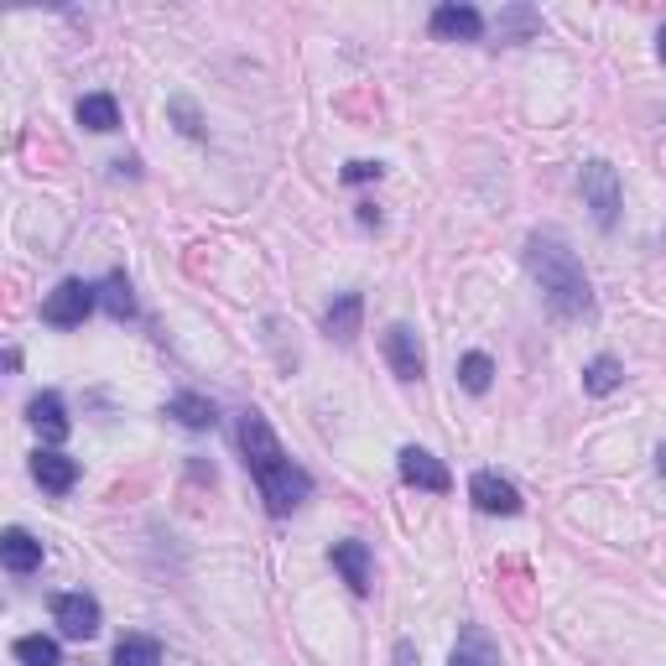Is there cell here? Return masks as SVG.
Here are the masks:
<instances>
[{"mask_svg":"<svg viewBox=\"0 0 666 666\" xmlns=\"http://www.w3.org/2000/svg\"><path fill=\"white\" fill-rule=\"evenodd\" d=\"M583 204L594 208L598 229H615L625 198H619V172L609 167V162H588V167H583Z\"/></svg>","mask_w":666,"mask_h":666,"instance_id":"277c9868","label":"cell"},{"mask_svg":"<svg viewBox=\"0 0 666 666\" xmlns=\"http://www.w3.org/2000/svg\"><path fill=\"white\" fill-rule=\"evenodd\" d=\"M401 479H407V484H417V490H432V495H448V490H453L448 463L432 459L428 448H401Z\"/></svg>","mask_w":666,"mask_h":666,"instance_id":"52a82bcc","label":"cell"},{"mask_svg":"<svg viewBox=\"0 0 666 666\" xmlns=\"http://www.w3.org/2000/svg\"><path fill=\"white\" fill-rule=\"evenodd\" d=\"M469 500H474L484 515H515V511H521L515 484H511V479H500V474H490V469L469 479Z\"/></svg>","mask_w":666,"mask_h":666,"instance_id":"9c48e42d","label":"cell"},{"mask_svg":"<svg viewBox=\"0 0 666 666\" xmlns=\"http://www.w3.org/2000/svg\"><path fill=\"white\" fill-rule=\"evenodd\" d=\"M359 312H365V297L359 291H344L339 303L328 308V339H339V344H355L359 339Z\"/></svg>","mask_w":666,"mask_h":666,"instance_id":"9a60e30c","label":"cell"},{"mask_svg":"<svg viewBox=\"0 0 666 666\" xmlns=\"http://www.w3.org/2000/svg\"><path fill=\"white\" fill-rule=\"evenodd\" d=\"M94 303H100V287H89V281L69 276V281H58V287L48 291V303H42V318H48L52 328H79L89 312H94Z\"/></svg>","mask_w":666,"mask_h":666,"instance_id":"3957f363","label":"cell"},{"mask_svg":"<svg viewBox=\"0 0 666 666\" xmlns=\"http://www.w3.org/2000/svg\"><path fill=\"white\" fill-rule=\"evenodd\" d=\"M100 303H104V312H110V318H120V324L136 312V297H131V281H125V271H110V276H104Z\"/></svg>","mask_w":666,"mask_h":666,"instance_id":"d6986e66","label":"cell"},{"mask_svg":"<svg viewBox=\"0 0 666 666\" xmlns=\"http://www.w3.org/2000/svg\"><path fill=\"white\" fill-rule=\"evenodd\" d=\"M662 63H666V27H662Z\"/></svg>","mask_w":666,"mask_h":666,"instance_id":"cb8c5ba5","label":"cell"},{"mask_svg":"<svg viewBox=\"0 0 666 666\" xmlns=\"http://www.w3.org/2000/svg\"><path fill=\"white\" fill-rule=\"evenodd\" d=\"M526 271L536 276V287H542V297H547V308L557 312V318H583V312L594 308L588 276H583L578 256L567 250L563 235H552V229L531 235L526 239Z\"/></svg>","mask_w":666,"mask_h":666,"instance_id":"7a4b0ae2","label":"cell"},{"mask_svg":"<svg viewBox=\"0 0 666 666\" xmlns=\"http://www.w3.org/2000/svg\"><path fill=\"white\" fill-rule=\"evenodd\" d=\"M115 666H162V641L156 635H120Z\"/></svg>","mask_w":666,"mask_h":666,"instance_id":"e0dca14e","label":"cell"},{"mask_svg":"<svg viewBox=\"0 0 666 666\" xmlns=\"http://www.w3.org/2000/svg\"><path fill=\"white\" fill-rule=\"evenodd\" d=\"M432 37H443V42H479L484 37V17H479L474 6L448 0V6L432 11Z\"/></svg>","mask_w":666,"mask_h":666,"instance_id":"ba28073f","label":"cell"},{"mask_svg":"<svg viewBox=\"0 0 666 666\" xmlns=\"http://www.w3.org/2000/svg\"><path fill=\"white\" fill-rule=\"evenodd\" d=\"M459 380H463V391H474V396H484L490 391V380H495V359L490 355H463L459 359Z\"/></svg>","mask_w":666,"mask_h":666,"instance_id":"7402d4cb","label":"cell"},{"mask_svg":"<svg viewBox=\"0 0 666 666\" xmlns=\"http://www.w3.org/2000/svg\"><path fill=\"white\" fill-rule=\"evenodd\" d=\"M167 417H177V422H183V428H193V432H204V428H214V422H219L214 401H204V396H193V391L172 396V401H167Z\"/></svg>","mask_w":666,"mask_h":666,"instance_id":"2e32d148","label":"cell"},{"mask_svg":"<svg viewBox=\"0 0 666 666\" xmlns=\"http://www.w3.org/2000/svg\"><path fill=\"white\" fill-rule=\"evenodd\" d=\"M79 125H84V131H115L120 125L115 100H110V94H84V100H79Z\"/></svg>","mask_w":666,"mask_h":666,"instance_id":"ac0fdd59","label":"cell"},{"mask_svg":"<svg viewBox=\"0 0 666 666\" xmlns=\"http://www.w3.org/2000/svg\"><path fill=\"white\" fill-rule=\"evenodd\" d=\"M380 162H349V167H344V183H376L380 177Z\"/></svg>","mask_w":666,"mask_h":666,"instance_id":"603a6c76","label":"cell"},{"mask_svg":"<svg viewBox=\"0 0 666 666\" xmlns=\"http://www.w3.org/2000/svg\"><path fill=\"white\" fill-rule=\"evenodd\" d=\"M11 650H17L21 666H63V650H58L52 635H21Z\"/></svg>","mask_w":666,"mask_h":666,"instance_id":"ffe728a7","label":"cell"},{"mask_svg":"<svg viewBox=\"0 0 666 666\" xmlns=\"http://www.w3.org/2000/svg\"><path fill=\"white\" fill-rule=\"evenodd\" d=\"M27 411H32V428L42 432L48 443H63V438H69V411H63V396L58 391H42Z\"/></svg>","mask_w":666,"mask_h":666,"instance_id":"5bb4252c","label":"cell"},{"mask_svg":"<svg viewBox=\"0 0 666 666\" xmlns=\"http://www.w3.org/2000/svg\"><path fill=\"white\" fill-rule=\"evenodd\" d=\"M619 380H625V370H619V359H615V355L588 359V370H583V386H588V396H609V391H619Z\"/></svg>","mask_w":666,"mask_h":666,"instance_id":"44dd1931","label":"cell"},{"mask_svg":"<svg viewBox=\"0 0 666 666\" xmlns=\"http://www.w3.org/2000/svg\"><path fill=\"white\" fill-rule=\"evenodd\" d=\"M239 448H245V463H250V474H256V484H260V500H266L271 515H291L312 495L308 469H297V463L281 453V443H276V432L266 428L260 411H245V417H239Z\"/></svg>","mask_w":666,"mask_h":666,"instance_id":"6da1fadb","label":"cell"},{"mask_svg":"<svg viewBox=\"0 0 666 666\" xmlns=\"http://www.w3.org/2000/svg\"><path fill=\"white\" fill-rule=\"evenodd\" d=\"M32 474H37V484H42V490H52V495H69L73 484H79V459H69V453H37Z\"/></svg>","mask_w":666,"mask_h":666,"instance_id":"8fae6325","label":"cell"},{"mask_svg":"<svg viewBox=\"0 0 666 666\" xmlns=\"http://www.w3.org/2000/svg\"><path fill=\"white\" fill-rule=\"evenodd\" d=\"M380 349H386V359H391V370L401 380H422V370H428V355H422L417 328L391 324V328H386V339H380Z\"/></svg>","mask_w":666,"mask_h":666,"instance_id":"8992f818","label":"cell"},{"mask_svg":"<svg viewBox=\"0 0 666 666\" xmlns=\"http://www.w3.org/2000/svg\"><path fill=\"white\" fill-rule=\"evenodd\" d=\"M448 666H500V646L490 641L484 625H463L459 646H453V662Z\"/></svg>","mask_w":666,"mask_h":666,"instance_id":"4fadbf2b","label":"cell"},{"mask_svg":"<svg viewBox=\"0 0 666 666\" xmlns=\"http://www.w3.org/2000/svg\"><path fill=\"white\" fill-rule=\"evenodd\" d=\"M0 563L11 567V573H37V567H42V542H37L32 531L11 526L0 536Z\"/></svg>","mask_w":666,"mask_h":666,"instance_id":"7c38bea8","label":"cell"},{"mask_svg":"<svg viewBox=\"0 0 666 666\" xmlns=\"http://www.w3.org/2000/svg\"><path fill=\"white\" fill-rule=\"evenodd\" d=\"M52 625L69 641H94L100 635V604L89 594H58L52 598Z\"/></svg>","mask_w":666,"mask_h":666,"instance_id":"5b68a950","label":"cell"},{"mask_svg":"<svg viewBox=\"0 0 666 666\" xmlns=\"http://www.w3.org/2000/svg\"><path fill=\"white\" fill-rule=\"evenodd\" d=\"M662 474H666V448H662Z\"/></svg>","mask_w":666,"mask_h":666,"instance_id":"d4e9b609","label":"cell"},{"mask_svg":"<svg viewBox=\"0 0 666 666\" xmlns=\"http://www.w3.org/2000/svg\"><path fill=\"white\" fill-rule=\"evenodd\" d=\"M334 567L344 573V583L355 588V594H370L376 588V567H370V547L365 542H334Z\"/></svg>","mask_w":666,"mask_h":666,"instance_id":"30bf717a","label":"cell"}]
</instances>
